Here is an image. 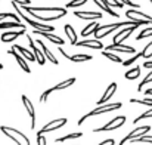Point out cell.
I'll list each match as a JSON object with an SVG mask.
<instances>
[{
	"mask_svg": "<svg viewBox=\"0 0 152 145\" xmlns=\"http://www.w3.org/2000/svg\"><path fill=\"white\" fill-rule=\"evenodd\" d=\"M24 12L30 13L33 18H36V21H56L62 16L66 15V7H56V6H19Z\"/></svg>",
	"mask_w": 152,
	"mask_h": 145,
	"instance_id": "cell-1",
	"label": "cell"
},
{
	"mask_svg": "<svg viewBox=\"0 0 152 145\" xmlns=\"http://www.w3.org/2000/svg\"><path fill=\"white\" fill-rule=\"evenodd\" d=\"M12 6H13V9L16 10V13L28 24V25H31L33 28H36L37 31H46V33H52L53 30H55V27H52V25H49V24H42V22H39V21H34V19H31L30 16H27L25 15V12L16 4V3H12Z\"/></svg>",
	"mask_w": 152,
	"mask_h": 145,
	"instance_id": "cell-2",
	"label": "cell"
},
{
	"mask_svg": "<svg viewBox=\"0 0 152 145\" xmlns=\"http://www.w3.org/2000/svg\"><path fill=\"white\" fill-rule=\"evenodd\" d=\"M0 130L3 135H6L9 139H12L16 145H31L30 144V139L27 135H24L22 132H19L18 129H13V127H7V126H0Z\"/></svg>",
	"mask_w": 152,
	"mask_h": 145,
	"instance_id": "cell-3",
	"label": "cell"
},
{
	"mask_svg": "<svg viewBox=\"0 0 152 145\" xmlns=\"http://www.w3.org/2000/svg\"><path fill=\"white\" fill-rule=\"evenodd\" d=\"M123 107V104L121 102H114V104H103V105H99V107H96L93 111H90V113H87L86 116H83L80 120H78V123L77 124H83L89 117H93V116H99V114H103V113H109V111H114V110H120Z\"/></svg>",
	"mask_w": 152,
	"mask_h": 145,
	"instance_id": "cell-4",
	"label": "cell"
},
{
	"mask_svg": "<svg viewBox=\"0 0 152 145\" xmlns=\"http://www.w3.org/2000/svg\"><path fill=\"white\" fill-rule=\"evenodd\" d=\"M124 123H126V116H118V117L112 119L111 121H108L106 124H103L102 127H96V129H93V132H95V133H101V132L117 130V129H120Z\"/></svg>",
	"mask_w": 152,
	"mask_h": 145,
	"instance_id": "cell-5",
	"label": "cell"
},
{
	"mask_svg": "<svg viewBox=\"0 0 152 145\" xmlns=\"http://www.w3.org/2000/svg\"><path fill=\"white\" fill-rule=\"evenodd\" d=\"M149 130H151V126H139V127L133 129L129 135H126V136L123 138V141L118 145H124L126 142H130V141H134V139H137V138H142V136H145Z\"/></svg>",
	"mask_w": 152,
	"mask_h": 145,
	"instance_id": "cell-6",
	"label": "cell"
},
{
	"mask_svg": "<svg viewBox=\"0 0 152 145\" xmlns=\"http://www.w3.org/2000/svg\"><path fill=\"white\" fill-rule=\"evenodd\" d=\"M66 119H56V120H52L49 121L48 124H45L39 132H37V135H43V133H48V132H53V130H58V129H61V127H64L65 124H66Z\"/></svg>",
	"mask_w": 152,
	"mask_h": 145,
	"instance_id": "cell-7",
	"label": "cell"
},
{
	"mask_svg": "<svg viewBox=\"0 0 152 145\" xmlns=\"http://www.w3.org/2000/svg\"><path fill=\"white\" fill-rule=\"evenodd\" d=\"M136 28H137V25H132V27H127V28H120V31L114 36V45H117V43L123 45V42L127 40L129 36H130Z\"/></svg>",
	"mask_w": 152,
	"mask_h": 145,
	"instance_id": "cell-8",
	"label": "cell"
},
{
	"mask_svg": "<svg viewBox=\"0 0 152 145\" xmlns=\"http://www.w3.org/2000/svg\"><path fill=\"white\" fill-rule=\"evenodd\" d=\"M21 99H22V104H24V107H25L27 114H28V116H30V119H31V129L34 130V129H36V111H34L33 102H31L28 98L25 96V95H22V96H21Z\"/></svg>",
	"mask_w": 152,
	"mask_h": 145,
	"instance_id": "cell-9",
	"label": "cell"
},
{
	"mask_svg": "<svg viewBox=\"0 0 152 145\" xmlns=\"http://www.w3.org/2000/svg\"><path fill=\"white\" fill-rule=\"evenodd\" d=\"M27 39H28V42H30V48H31L33 53H34V56H36V61H37L40 65H45V64H46V56L43 55L42 49L37 48V45H36V42L31 39V36H28V34H27Z\"/></svg>",
	"mask_w": 152,
	"mask_h": 145,
	"instance_id": "cell-10",
	"label": "cell"
},
{
	"mask_svg": "<svg viewBox=\"0 0 152 145\" xmlns=\"http://www.w3.org/2000/svg\"><path fill=\"white\" fill-rule=\"evenodd\" d=\"M126 16L129 19H142V21H148L149 24H152V16L151 15H146L143 12H140L139 9H129L126 12Z\"/></svg>",
	"mask_w": 152,
	"mask_h": 145,
	"instance_id": "cell-11",
	"label": "cell"
},
{
	"mask_svg": "<svg viewBox=\"0 0 152 145\" xmlns=\"http://www.w3.org/2000/svg\"><path fill=\"white\" fill-rule=\"evenodd\" d=\"M33 34H36V36H40V37H43V39H48L49 42L55 43V45H58V46H62V45L65 43V40H62L61 37H56V36H53L52 33H46V31H37V30H34V31H33Z\"/></svg>",
	"mask_w": 152,
	"mask_h": 145,
	"instance_id": "cell-12",
	"label": "cell"
},
{
	"mask_svg": "<svg viewBox=\"0 0 152 145\" xmlns=\"http://www.w3.org/2000/svg\"><path fill=\"white\" fill-rule=\"evenodd\" d=\"M115 92H117V83H115V82H112V83H111V85L106 88L105 93H103V95H102V98L99 99V101H98V104H99V105L106 104V102H108L111 98L114 96V93H115Z\"/></svg>",
	"mask_w": 152,
	"mask_h": 145,
	"instance_id": "cell-13",
	"label": "cell"
},
{
	"mask_svg": "<svg viewBox=\"0 0 152 145\" xmlns=\"http://www.w3.org/2000/svg\"><path fill=\"white\" fill-rule=\"evenodd\" d=\"M7 53H9V55H12V56L16 59V62L19 64V67H21V68H22V70H24L27 74H30V73H31V70H30L28 64L25 62V59H24V58H22V56H21V55H19V53H18L15 49H9V50H7Z\"/></svg>",
	"mask_w": 152,
	"mask_h": 145,
	"instance_id": "cell-14",
	"label": "cell"
},
{
	"mask_svg": "<svg viewBox=\"0 0 152 145\" xmlns=\"http://www.w3.org/2000/svg\"><path fill=\"white\" fill-rule=\"evenodd\" d=\"M74 16L80 18V19H101L102 12H81V10H75Z\"/></svg>",
	"mask_w": 152,
	"mask_h": 145,
	"instance_id": "cell-15",
	"label": "cell"
},
{
	"mask_svg": "<svg viewBox=\"0 0 152 145\" xmlns=\"http://www.w3.org/2000/svg\"><path fill=\"white\" fill-rule=\"evenodd\" d=\"M24 34H25V30H18V31H7V33L1 34L0 40H1V42H4V43H9V42H13L15 39H18V37L24 36Z\"/></svg>",
	"mask_w": 152,
	"mask_h": 145,
	"instance_id": "cell-16",
	"label": "cell"
},
{
	"mask_svg": "<svg viewBox=\"0 0 152 145\" xmlns=\"http://www.w3.org/2000/svg\"><path fill=\"white\" fill-rule=\"evenodd\" d=\"M106 52H124V53H134L136 52V49L132 48V46H126V45H120V43H117V45H111V46H106L105 48Z\"/></svg>",
	"mask_w": 152,
	"mask_h": 145,
	"instance_id": "cell-17",
	"label": "cell"
},
{
	"mask_svg": "<svg viewBox=\"0 0 152 145\" xmlns=\"http://www.w3.org/2000/svg\"><path fill=\"white\" fill-rule=\"evenodd\" d=\"M75 46H78V48H90V49H102L103 48V45H102L101 40H80V42H77V45Z\"/></svg>",
	"mask_w": 152,
	"mask_h": 145,
	"instance_id": "cell-18",
	"label": "cell"
},
{
	"mask_svg": "<svg viewBox=\"0 0 152 145\" xmlns=\"http://www.w3.org/2000/svg\"><path fill=\"white\" fill-rule=\"evenodd\" d=\"M37 45L40 46V49H42V52H43V55L46 56V59H49V61H50L52 64H55V65H58V64H59V61H58V59L55 58V55L52 53V52H50V50H49V49L46 48V45L43 43V40H40V39H37Z\"/></svg>",
	"mask_w": 152,
	"mask_h": 145,
	"instance_id": "cell-19",
	"label": "cell"
},
{
	"mask_svg": "<svg viewBox=\"0 0 152 145\" xmlns=\"http://www.w3.org/2000/svg\"><path fill=\"white\" fill-rule=\"evenodd\" d=\"M16 52H19L21 53V56L24 58V59H27V61H30V62H33V61H36V56H34V53L33 52H30L27 48H24V46H19V45H13V48Z\"/></svg>",
	"mask_w": 152,
	"mask_h": 145,
	"instance_id": "cell-20",
	"label": "cell"
},
{
	"mask_svg": "<svg viewBox=\"0 0 152 145\" xmlns=\"http://www.w3.org/2000/svg\"><path fill=\"white\" fill-rule=\"evenodd\" d=\"M74 83H75V77H69V79H66V80H64V82L58 83L56 86H53V88H52V91H53V92H56V91H62V89H66V88L72 86Z\"/></svg>",
	"mask_w": 152,
	"mask_h": 145,
	"instance_id": "cell-21",
	"label": "cell"
},
{
	"mask_svg": "<svg viewBox=\"0 0 152 145\" xmlns=\"http://www.w3.org/2000/svg\"><path fill=\"white\" fill-rule=\"evenodd\" d=\"M93 1H95V4H96L101 10L106 12V13H109L111 16H114V18H118V16H120V15H118V13H115V12H114V10H112V9L108 6V4H105V3H103V0H93Z\"/></svg>",
	"mask_w": 152,
	"mask_h": 145,
	"instance_id": "cell-22",
	"label": "cell"
},
{
	"mask_svg": "<svg viewBox=\"0 0 152 145\" xmlns=\"http://www.w3.org/2000/svg\"><path fill=\"white\" fill-rule=\"evenodd\" d=\"M64 30H65V33H66L68 39L71 40V46H75V45H77V34H75V31H74L72 25L66 24V25L64 27Z\"/></svg>",
	"mask_w": 152,
	"mask_h": 145,
	"instance_id": "cell-23",
	"label": "cell"
},
{
	"mask_svg": "<svg viewBox=\"0 0 152 145\" xmlns=\"http://www.w3.org/2000/svg\"><path fill=\"white\" fill-rule=\"evenodd\" d=\"M1 28H21V30H25V25L21 24V22H16V21H9V22H0V30Z\"/></svg>",
	"mask_w": 152,
	"mask_h": 145,
	"instance_id": "cell-24",
	"label": "cell"
},
{
	"mask_svg": "<svg viewBox=\"0 0 152 145\" xmlns=\"http://www.w3.org/2000/svg\"><path fill=\"white\" fill-rule=\"evenodd\" d=\"M139 76H140V67H139V65L134 67V68H132L130 71H127V73L124 74V77H126L127 80H136Z\"/></svg>",
	"mask_w": 152,
	"mask_h": 145,
	"instance_id": "cell-25",
	"label": "cell"
},
{
	"mask_svg": "<svg viewBox=\"0 0 152 145\" xmlns=\"http://www.w3.org/2000/svg\"><path fill=\"white\" fill-rule=\"evenodd\" d=\"M98 27H99V24H98V22H92V24H89L86 28H83L81 36H83V37H87V36L93 34V33H95V30H96Z\"/></svg>",
	"mask_w": 152,
	"mask_h": 145,
	"instance_id": "cell-26",
	"label": "cell"
},
{
	"mask_svg": "<svg viewBox=\"0 0 152 145\" xmlns=\"http://www.w3.org/2000/svg\"><path fill=\"white\" fill-rule=\"evenodd\" d=\"M90 59H92V55L77 53V55H71L69 56V61H72V62H84V61H90Z\"/></svg>",
	"mask_w": 152,
	"mask_h": 145,
	"instance_id": "cell-27",
	"label": "cell"
},
{
	"mask_svg": "<svg viewBox=\"0 0 152 145\" xmlns=\"http://www.w3.org/2000/svg\"><path fill=\"white\" fill-rule=\"evenodd\" d=\"M81 136H83L81 132H75V133H68V135H65V136L56 138L55 141H56V142H65V141H68V139H77V138H81Z\"/></svg>",
	"mask_w": 152,
	"mask_h": 145,
	"instance_id": "cell-28",
	"label": "cell"
},
{
	"mask_svg": "<svg viewBox=\"0 0 152 145\" xmlns=\"http://www.w3.org/2000/svg\"><path fill=\"white\" fill-rule=\"evenodd\" d=\"M4 19H13V21L19 22V16L16 13H10V12H1L0 13V22H4Z\"/></svg>",
	"mask_w": 152,
	"mask_h": 145,
	"instance_id": "cell-29",
	"label": "cell"
},
{
	"mask_svg": "<svg viewBox=\"0 0 152 145\" xmlns=\"http://www.w3.org/2000/svg\"><path fill=\"white\" fill-rule=\"evenodd\" d=\"M102 55L105 56V58H108L109 61H112V62H117V64H123L124 61L120 58V56H117V55H114V53H111V52H102Z\"/></svg>",
	"mask_w": 152,
	"mask_h": 145,
	"instance_id": "cell-30",
	"label": "cell"
},
{
	"mask_svg": "<svg viewBox=\"0 0 152 145\" xmlns=\"http://www.w3.org/2000/svg\"><path fill=\"white\" fill-rule=\"evenodd\" d=\"M142 56H143V53H142V52H137V53H134V55H133L130 59H126V61H124L121 65H124V67H130L132 64H134V62H136L139 58H142Z\"/></svg>",
	"mask_w": 152,
	"mask_h": 145,
	"instance_id": "cell-31",
	"label": "cell"
},
{
	"mask_svg": "<svg viewBox=\"0 0 152 145\" xmlns=\"http://www.w3.org/2000/svg\"><path fill=\"white\" fill-rule=\"evenodd\" d=\"M130 104H140V105L152 107V99L151 98H145V99H136V98H132V99H130Z\"/></svg>",
	"mask_w": 152,
	"mask_h": 145,
	"instance_id": "cell-32",
	"label": "cell"
},
{
	"mask_svg": "<svg viewBox=\"0 0 152 145\" xmlns=\"http://www.w3.org/2000/svg\"><path fill=\"white\" fill-rule=\"evenodd\" d=\"M151 36H152V27L143 28V30L140 31V34L136 37V40H142V39H146V37H151Z\"/></svg>",
	"mask_w": 152,
	"mask_h": 145,
	"instance_id": "cell-33",
	"label": "cell"
},
{
	"mask_svg": "<svg viewBox=\"0 0 152 145\" xmlns=\"http://www.w3.org/2000/svg\"><path fill=\"white\" fill-rule=\"evenodd\" d=\"M151 117H152V108L148 110V111H145L143 114H140L139 117H136V119L133 120V123H139V121H142V120H145V119H151Z\"/></svg>",
	"mask_w": 152,
	"mask_h": 145,
	"instance_id": "cell-34",
	"label": "cell"
},
{
	"mask_svg": "<svg viewBox=\"0 0 152 145\" xmlns=\"http://www.w3.org/2000/svg\"><path fill=\"white\" fill-rule=\"evenodd\" d=\"M151 82H152V71L145 77V79H143V80H142V82H140V85H139V88H137V92H142V91H143V86L148 85V83H151Z\"/></svg>",
	"mask_w": 152,
	"mask_h": 145,
	"instance_id": "cell-35",
	"label": "cell"
},
{
	"mask_svg": "<svg viewBox=\"0 0 152 145\" xmlns=\"http://www.w3.org/2000/svg\"><path fill=\"white\" fill-rule=\"evenodd\" d=\"M87 3V0H71L68 4H66V9H71V7H78L81 4Z\"/></svg>",
	"mask_w": 152,
	"mask_h": 145,
	"instance_id": "cell-36",
	"label": "cell"
},
{
	"mask_svg": "<svg viewBox=\"0 0 152 145\" xmlns=\"http://www.w3.org/2000/svg\"><path fill=\"white\" fill-rule=\"evenodd\" d=\"M103 3L108 4L109 7H123L124 6L120 0H103Z\"/></svg>",
	"mask_w": 152,
	"mask_h": 145,
	"instance_id": "cell-37",
	"label": "cell"
},
{
	"mask_svg": "<svg viewBox=\"0 0 152 145\" xmlns=\"http://www.w3.org/2000/svg\"><path fill=\"white\" fill-rule=\"evenodd\" d=\"M52 92H53V91H52V88H50V89H48V91H45V92L40 95V99H39V101H40L42 104H45V102L48 101V98H49V95H50Z\"/></svg>",
	"mask_w": 152,
	"mask_h": 145,
	"instance_id": "cell-38",
	"label": "cell"
},
{
	"mask_svg": "<svg viewBox=\"0 0 152 145\" xmlns=\"http://www.w3.org/2000/svg\"><path fill=\"white\" fill-rule=\"evenodd\" d=\"M132 142H149V144H152V135H145V136L137 138V139H134Z\"/></svg>",
	"mask_w": 152,
	"mask_h": 145,
	"instance_id": "cell-39",
	"label": "cell"
},
{
	"mask_svg": "<svg viewBox=\"0 0 152 145\" xmlns=\"http://www.w3.org/2000/svg\"><path fill=\"white\" fill-rule=\"evenodd\" d=\"M123 4H129V6H132V9H139L140 7V4H136V3H133L132 0H120Z\"/></svg>",
	"mask_w": 152,
	"mask_h": 145,
	"instance_id": "cell-40",
	"label": "cell"
},
{
	"mask_svg": "<svg viewBox=\"0 0 152 145\" xmlns=\"http://www.w3.org/2000/svg\"><path fill=\"white\" fill-rule=\"evenodd\" d=\"M12 3H16L18 6H28L31 4V0H12Z\"/></svg>",
	"mask_w": 152,
	"mask_h": 145,
	"instance_id": "cell-41",
	"label": "cell"
},
{
	"mask_svg": "<svg viewBox=\"0 0 152 145\" xmlns=\"http://www.w3.org/2000/svg\"><path fill=\"white\" fill-rule=\"evenodd\" d=\"M37 145H46V138H45V135H37Z\"/></svg>",
	"mask_w": 152,
	"mask_h": 145,
	"instance_id": "cell-42",
	"label": "cell"
},
{
	"mask_svg": "<svg viewBox=\"0 0 152 145\" xmlns=\"http://www.w3.org/2000/svg\"><path fill=\"white\" fill-rule=\"evenodd\" d=\"M114 144H115L114 139H106V141H102L101 144H98V145H114Z\"/></svg>",
	"mask_w": 152,
	"mask_h": 145,
	"instance_id": "cell-43",
	"label": "cell"
},
{
	"mask_svg": "<svg viewBox=\"0 0 152 145\" xmlns=\"http://www.w3.org/2000/svg\"><path fill=\"white\" fill-rule=\"evenodd\" d=\"M143 67L145 68H152V61H145L143 62Z\"/></svg>",
	"mask_w": 152,
	"mask_h": 145,
	"instance_id": "cell-44",
	"label": "cell"
},
{
	"mask_svg": "<svg viewBox=\"0 0 152 145\" xmlns=\"http://www.w3.org/2000/svg\"><path fill=\"white\" fill-rule=\"evenodd\" d=\"M145 95H148V96L152 95V89H146V91H145Z\"/></svg>",
	"mask_w": 152,
	"mask_h": 145,
	"instance_id": "cell-45",
	"label": "cell"
},
{
	"mask_svg": "<svg viewBox=\"0 0 152 145\" xmlns=\"http://www.w3.org/2000/svg\"><path fill=\"white\" fill-rule=\"evenodd\" d=\"M151 56H152V49L148 52V53H146V55H145V58H151Z\"/></svg>",
	"mask_w": 152,
	"mask_h": 145,
	"instance_id": "cell-46",
	"label": "cell"
},
{
	"mask_svg": "<svg viewBox=\"0 0 152 145\" xmlns=\"http://www.w3.org/2000/svg\"><path fill=\"white\" fill-rule=\"evenodd\" d=\"M0 70H3V64H0Z\"/></svg>",
	"mask_w": 152,
	"mask_h": 145,
	"instance_id": "cell-47",
	"label": "cell"
},
{
	"mask_svg": "<svg viewBox=\"0 0 152 145\" xmlns=\"http://www.w3.org/2000/svg\"><path fill=\"white\" fill-rule=\"evenodd\" d=\"M149 1H151V3H152V0H149Z\"/></svg>",
	"mask_w": 152,
	"mask_h": 145,
	"instance_id": "cell-48",
	"label": "cell"
}]
</instances>
